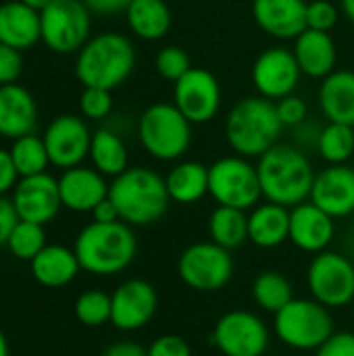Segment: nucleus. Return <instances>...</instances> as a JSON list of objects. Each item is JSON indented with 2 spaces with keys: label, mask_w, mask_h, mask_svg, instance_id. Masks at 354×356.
<instances>
[{
  "label": "nucleus",
  "mask_w": 354,
  "mask_h": 356,
  "mask_svg": "<svg viewBox=\"0 0 354 356\" xmlns=\"http://www.w3.org/2000/svg\"><path fill=\"white\" fill-rule=\"evenodd\" d=\"M255 23L277 40H296L307 29L305 0H252Z\"/></svg>",
  "instance_id": "412c9836"
},
{
  "label": "nucleus",
  "mask_w": 354,
  "mask_h": 356,
  "mask_svg": "<svg viewBox=\"0 0 354 356\" xmlns=\"http://www.w3.org/2000/svg\"><path fill=\"white\" fill-rule=\"evenodd\" d=\"M300 67L296 63V56L290 48L284 46H271L265 48L252 63L250 77L259 92V96L267 100H282L298 88L300 81Z\"/></svg>",
  "instance_id": "2eb2a0df"
},
{
  "label": "nucleus",
  "mask_w": 354,
  "mask_h": 356,
  "mask_svg": "<svg viewBox=\"0 0 354 356\" xmlns=\"http://www.w3.org/2000/svg\"><path fill=\"white\" fill-rule=\"evenodd\" d=\"M213 346L223 356H263L271 334L267 323L252 311H230L213 327Z\"/></svg>",
  "instance_id": "f8f14e48"
},
{
  "label": "nucleus",
  "mask_w": 354,
  "mask_h": 356,
  "mask_svg": "<svg viewBox=\"0 0 354 356\" xmlns=\"http://www.w3.org/2000/svg\"><path fill=\"white\" fill-rule=\"evenodd\" d=\"M173 104L192 125L211 123L221 108V83L202 67H192L173 83Z\"/></svg>",
  "instance_id": "4468645a"
},
{
  "label": "nucleus",
  "mask_w": 354,
  "mask_h": 356,
  "mask_svg": "<svg viewBox=\"0 0 354 356\" xmlns=\"http://www.w3.org/2000/svg\"><path fill=\"white\" fill-rule=\"evenodd\" d=\"M19 181V173L13 165L10 152L0 148V196H6L10 190H15Z\"/></svg>",
  "instance_id": "49530a36"
},
{
  "label": "nucleus",
  "mask_w": 354,
  "mask_h": 356,
  "mask_svg": "<svg viewBox=\"0 0 354 356\" xmlns=\"http://www.w3.org/2000/svg\"><path fill=\"white\" fill-rule=\"evenodd\" d=\"M311 298L328 309H342L354 300V263L351 257L323 250L313 257L307 269Z\"/></svg>",
  "instance_id": "9b49d317"
},
{
  "label": "nucleus",
  "mask_w": 354,
  "mask_h": 356,
  "mask_svg": "<svg viewBox=\"0 0 354 356\" xmlns=\"http://www.w3.org/2000/svg\"><path fill=\"white\" fill-rule=\"evenodd\" d=\"M0 356H8V340L2 330H0Z\"/></svg>",
  "instance_id": "864d4df0"
},
{
  "label": "nucleus",
  "mask_w": 354,
  "mask_h": 356,
  "mask_svg": "<svg viewBox=\"0 0 354 356\" xmlns=\"http://www.w3.org/2000/svg\"><path fill=\"white\" fill-rule=\"evenodd\" d=\"M38 102L33 94L21 83L0 86V138L17 140L35 134Z\"/></svg>",
  "instance_id": "4be33fe9"
},
{
  "label": "nucleus",
  "mask_w": 354,
  "mask_h": 356,
  "mask_svg": "<svg viewBox=\"0 0 354 356\" xmlns=\"http://www.w3.org/2000/svg\"><path fill=\"white\" fill-rule=\"evenodd\" d=\"M315 356H354L353 332H334L317 350Z\"/></svg>",
  "instance_id": "37998d69"
},
{
  "label": "nucleus",
  "mask_w": 354,
  "mask_h": 356,
  "mask_svg": "<svg viewBox=\"0 0 354 356\" xmlns=\"http://www.w3.org/2000/svg\"><path fill=\"white\" fill-rule=\"evenodd\" d=\"M275 106H277V115H280L284 127H292V129H294L296 125H300V123L307 121V117H309L307 102H305L300 96H294V94H290V96L277 100Z\"/></svg>",
  "instance_id": "a19ab883"
},
{
  "label": "nucleus",
  "mask_w": 354,
  "mask_h": 356,
  "mask_svg": "<svg viewBox=\"0 0 354 356\" xmlns=\"http://www.w3.org/2000/svg\"><path fill=\"white\" fill-rule=\"evenodd\" d=\"M46 246V229L40 223H31V221H21L15 225L6 248L10 250L13 257H17L19 261H33L35 254Z\"/></svg>",
  "instance_id": "f704fd0d"
},
{
  "label": "nucleus",
  "mask_w": 354,
  "mask_h": 356,
  "mask_svg": "<svg viewBox=\"0 0 354 356\" xmlns=\"http://www.w3.org/2000/svg\"><path fill=\"white\" fill-rule=\"evenodd\" d=\"M108 198L115 202L121 221L131 227L156 223L171 204L165 177L148 167H129L113 177Z\"/></svg>",
  "instance_id": "20e7f679"
},
{
  "label": "nucleus",
  "mask_w": 354,
  "mask_h": 356,
  "mask_svg": "<svg viewBox=\"0 0 354 356\" xmlns=\"http://www.w3.org/2000/svg\"><path fill=\"white\" fill-rule=\"evenodd\" d=\"M340 6H342V13H344V17L354 23V0H340Z\"/></svg>",
  "instance_id": "3c124183"
},
{
  "label": "nucleus",
  "mask_w": 354,
  "mask_h": 356,
  "mask_svg": "<svg viewBox=\"0 0 354 356\" xmlns=\"http://www.w3.org/2000/svg\"><path fill=\"white\" fill-rule=\"evenodd\" d=\"M29 267L33 280L44 288H63L71 284L81 271L75 250L58 244H46L29 263Z\"/></svg>",
  "instance_id": "bb28decb"
},
{
  "label": "nucleus",
  "mask_w": 354,
  "mask_h": 356,
  "mask_svg": "<svg viewBox=\"0 0 354 356\" xmlns=\"http://www.w3.org/2000/svg\"><path fill=\"white\" fill-rule=\"evenodd\" d=\"M92 221L98 223H113V221H121L119 211L115 207V202L106 196L100 204H96V209L92 211Z\"/></svg>",
  "instance_id": "8fccbe9b"
},
{
  "label": "nucleus",
  "mask_w": 354,
  "mask_h": 356,
  "mask_svg": "<svg viewBox=\"0 0 354 356\" xmlns=\"http://www.w3.org/2000/svg\"><path fill=\"white\" fill-rule=\"evenodd\" d=\"M332 309L315 298H292L273 315V334L294 350H317L334 334Z\"/></svg>",
  "instance_id": "0eeeda50"
},
{
  "label": "nucleus",
  "mask_w": 354,
  "mask_h": 356,
  "mask_svg": "<svg viewBox=\"0 0 354 356\" xmlns=\"http://www.w3.org/2000/svg\"><path fill=\"white\" fill-rule=\"evenodd\" d=\"M75 317L86 327H100L111 321V294L86 290L75 300Z\"/></svg>",
  "instance_id": "c9c22d12"
},
{
  "label": "nucleus",
  "mask_w": 354,
  "mask_h": 356,
  "mask_svg": "<svg viewBox=\"0 0 354 356\" xmlns=\"http://www.w3.org/2000/svg\"><path fill=\"white\" fill-rule=\"evenodd\" d=\"M340 10L332 0H311L307 2V27L319 31H332L338 25Z\"/></svg>",
  "instance_id": "58836bf2"
},
{
  "label": "nucleus",
  "mask_w": 354,
  "mask_h": 356,
  "mask_svg": "<svg viewBox=\"0 0 354 356\" xmlns=\"http://www.w3.org/2000/svg\"><path fill=\"white\" fill-rule=\"evenodd\" d=\"M17 223H19V215L13 207V200L0 196V248L8 244V238Z\"/></svg>",
  "instance_id": "a18cd8bd"
},
{
  "label": "nucleus",
  "mask_w": 354,
  "mask_h": 356,
  "mask_svg": "<svg viewBox=\"0 0 354 356\" xmlns=\"http://www.w3.org/2000/svg\"><path fill=\"white\" fill-rule=\"evenodd\" d=\"M284 123L273 100L248 96L238 100L225 117V140L244 159H259L280 142Z\"/></svg>",
  "instance_id": "39448f33"
},
{
  "label": "nucleus",
  "mask_w": 354,
  "mask_h": 356,
  "mask_svg": "<svg viewBox=\"0 0 354 356\" xmlns=\"http://www.w3.org/2000/svg\"><path fill=\"white\" fill-rule=\"evenodd\" d=\"M179 280L196 292H219L234 275L232 250L215 242H194L177 259Z\"/></svg>",
  "instance_id": "9d476101"
},
{
  "label": "nucleus",
  "mask_w": 354,
  "mask_h": 356,
  "mask_svg": "<svg viewBox=\"0 0 354 356\" xmlns=\"http://www.w3.org/2000/svg\"><path fill=\"white\" fill-rule=\"evenodd\" d=\"M23 73V54L21 50L0 42V86L17 83Z\"/></svg>",
  "instance_id": "ea45409f"
},
{
  "label": "nucleus",
  "mask_w": 354,
  "mask_h": 356,
  "mask_svg": "<svg viewBox=\"0 0 354 356\" xmlns=\"http://www.w3.org/2000/svg\"><path fill=\"white\" fill-rule=\"evenodd\" d=\"M106 177L94 167H71L58 177V192L63 207L73 213H92L108 196Z\"/></svg>",
  "instance_id": "aec40b11"
},
{
  "label": "nucleus",
  "mask_w": 354,
  "mask_h": 356,
  "mask_svg": "<svg viewBox=\"0 0 354 356\" xmlns=\"http://www.w3.org/2000/svg\"><path fill=\"white\" fill-rule=\"evenodd\" d=\"M317 152L328 165H346L354 156L353 125L328 121V125L321 127Z\"/></svg>",
  "instance_id": "72a5a7b5"
},
{
  "label": "nucleus",
  "mask_w": 354,
  "mask_h": 356,
  "mask_svg": "<svg viewBox=\"0 0 354 356\" xmlns=\"http://www.w3.org/2000/svg\"><path fill=\"white\" fill-rule=\"evenodd\" d=\"M10 200L21 221H31L40 225L50 223L63 209L58 179L52 177L48 171L19 177Z\"/></svg>",
  "instance_id": "f3484780"
},
{
  "label": "nucleus",
  "mask_w": 354,
  "mask_h": 356,
  "mask_svg": "<svg viewBox=\"0 0 354 356\" xmlns=\"http://www.w3.org/2000/svg\"><path fill=\"white\" fill-rule=\"evenodd\" d=\"M42 42L56 54H77L92 38V13L83 0H52L42 13Z\"/></svg>",
  "instance_id": "1a4fd4ad"
},
{
  "label": "nucleus",
  "mask_w": 354,
  "mask_h": 356,
  "mask_svg": "<svg viewBox=\"0 0 354 356\" xmlns=\"http://www.w3.org/2000/svg\"><path fill=\"white\" fill-rule=\"evenodd\" d=\"M319 106L330 123L354 127V71L336 69L319 83Z\"/></svg>",
  "instance_id": "393cba45"
},
{
  "label": "nucleus",
  "mask_w": 354,
  "mask_h": 356,
  "mask_svg": "<svg viewBox=\"0 0 354 356\" xmlns=\"http://www.w3.org/2000/svg\"><path fill=\"white\" fill-rule=\"evenodd\" d=\"M336 236V219L321 211L311 200L290 209V242L309 254H319L330 248Z\"/></svg>",
  "instance_id": "6ab92c4d"
},
{
  "label": "nucleus",
  "mask_w": 354,
  "mask_h": 356,
  "mask_svg": "<svg viewBox=\"0 0 354 356\" xmlns=\"http://www.w3.org/2000/svg\"><path fill=\"white\" fill-rule=\"evenodd\" d=\"M92 134L94 131L81 115L65 113L54 117L42 134L50 165L63 171L83 165V161L90 156Z\"/></svg>",
  "instance_id": "ddd939ff"
},
{
  "label": "nucleus",
  "mask_w": 354,
  "mask_h": 356,
  "mask_svg": "<svg viewBox=\"0 0 354 356\" xmlns=\"http://www.w3.org/2000/svg\"><path fill=\"white\" fill-rule=\"evenodd\" d=\"M250 294L255 305L271 315L282 311L294 298L290 280L280 271H261L252 282Z\"/></svg>",
  "instance_id": "2f4dec72"
},
{
  "label": "nucleus",
  "mask_w": 354,
  "mask_h": 356,
  "mask_svg": "<svg viewBox=\"0 0 354 356\" xmlns=\"http://www.w3.org/2000/svg\"><path fill=\"white\" fill-rule=\"evenodd\" d=\"M309 200L334 219L354 213V169L346 165H328L315 175Z\"/></svg>",
  "instance_id": "a211bd4d"
},
{
  "label": "nucleus",
  "mask_w": 354,
  "mask_h": 356,
  "mask_svg": "<svg viewBox=\"0 0 354 356\" xmlns=\"http://www.w3.org/2000/svg\"><path fill=\"white\" fill-rule=\"evenodd\" d=\"M154 69L165 81L175 83L177 79H182L192 69V60L182 46L169 44V46L159 50V54L154 58Z\"/></svg>",
  "instance_id": "e433bc0d"
},
{
  "label": "nucleus",
  "mask_w": 354,
  "mask_h": 356,
  "mask_svg": "<svg viewBox=\"0 0 354 356\" xmlns=\"http://www.w3.org/2000/svg\"><path fill=\"white\" fill-rule=\"evenodd\" d=\"M159 311V294L146 280H127L111 294V323L119 332L146 327Z\"/></svg>",
  "instance_id": "dca6fc26"
},
{
  "label": "nucleus",
  "mask_w": 354,
  "mask_h": 356,
  "mask_svg": "<svg viewBox=\"0 0 354 356\" xmlns=\"http://www.w3.org/2000/svg\"><path fill=\"white\" fill-rule=\"evenodd\" d=\"M167 192L175 204H196L209 194V167L198 161H177L165 175Z\"/></svg>",
  "instance_id": "c85d7f7f"
},
{
  "label": "nucleus",
  "mask_w": 354,
  "mask_h": 356,
  "mask_svg": "<svg viewBox=\"0 0 354 356\" xmlns=\"http://www.w3.org/2000/svg\"><path fill=\"white\" fill-rule=\"evenodd\" d=\"M348 248H351V254H354V229L351 232V238H348Z\"/></svg>",
  "instance_id": "5fc2aeb1"
},
{
  "label": "nucleus",
  "mask_w": 354,
  "mask_h": 356,
  "mask_svg": "<svg viewBox=\"0 0 354 356\" xmlns=\"http://www.w3.org/2000/svg\"><path fill=\"white\" fill-rule=\"evenodd\" d=\"M263 198L292 209L311 196L315 169L305 150L294 144H275L257 159Z\"/></svg>",
  "instance_id": "f257e3e1"
},
{
  "label": "nucleus",
  "mask_w": 354,
  "mask_h": 356,
  "mask_svg": "<svg viewBox=\"0 0 354 356\" xmlns=\"http://www.w3.org/2000/svg\"><path fill=\"white\" fill-rule=\"evenodd\" d=\"M209 238L225 250H236L248 242V215L246 211L219 207L209 217Z\"/></svg>",
  "instance_id": "7c9ffc66"
},
{
  "label": "nucleus",
  "mask_w": 354,
  "mask_h": 356,
  "mask_svg": "<svg viewBox=\"0 0 354 356\" xmlns=\"http://www.w3.org/2000/svg\"><path fill=\"white\" fill-rule=\"evenodd\" d=\"M8 152H10V159H13V165H15L19 177L46 173V169L50 165L48 150L44 146L42 136H38V134H27V136L13 140Z\"/></svg>",
  "instance_id": "473e14b6"
},
{
  "label": "nucleus",
  "mask_w": 354,
  "mask_h": 356,
  "mask_svg": "<svg viewBox=\"0 0 354 356\" xmlns=\"http://www.w3.org/2000/svg\"><path fill=\"white\" fill-rule=\"evenodd\" d=\"M148 356H192V348L186 338L177 334H165L148 346Z\"/></svg>",
  "instance_id": "79ce46f5"
},
{
  "label": "nucleus",
  "mask_w": 354,
  "mask_h": 356,
  "mask_svg": "<svg viewBox=\"0 0 354 356\" xmlns=\"http://www.w3.org/2000/svg\"><path fill=\"white\" fill-rule=\"evenodd\" d=\"M353 323H354V309H353Z\"/></svg>",
  "instance_id": "6e6d98bb"
},
{
  "label": "nucleus",
  "mask_w": 354,
  "mask_h": 356,
  "mask_svg": "<svg viewBox=\"0 0 354 356\" xmlns=\"http://www.w3.org/2000/svg\"><path fill=\"white\" fill-rule=\"evenodd\" d=\"M102 356H148V348L136 344V342H129V340H123V342H115L111 344Z\"/></svg>",
  "instance_id": "09e8293b"
},
{
  "label": "nucleus",
  "mask_w": 354,
  "mask_h": 356,
  "mask_svg": "<svg viewBox=\"0 0 354 356\" xmlns=\"http://www.w3.org/2000/svg\"><path fill=\"white\" fill-rule=\"evenodd\" d=\"M290 238V209L265 200L248 213V240L265 250L282 246Z\"/></svg>",
  "instance_id": "a878e982"
},
{
  "label": "nucleus",
  "mask_w": 354,
  "mask_h": 356,
  "mask_svg": "<svg viewBox=\"0 0 354 356\" xmlns=\"http://www.w3.org/2000/svg\"><path fill=\"white\" fill-rule=\"evenodd\" d=\"M79 113L86 121H104L113 113L111 90L83 88L79 94Z\"/></svg>",
  "instance_id": "4c0bfd02"
},
{
  "label": "nucleus",
  "mask_w": 354,
  "mask_h": 356,
  "mask_svg": "<svg viewBox=\"0 0 354 356\" xmlns=\"http://www.w3.org/2000/svg\"><path fill=\"white\" fill-rule=\"evenodd\" d=\"M73 250L81 271L106 277L125 271L134 263L138 254V238L131 225L123 221H92L77 234Z\"/></svg>",
  "instance_id": "7ed1b4c3"
},
{
  "label": "nucleus",
  "mask_w": 354,
  "mask_h": 356,
  "mask_svg": "<svg viewBox=\"0 0 354 356\" xmlns=\"http://www.w3.org/2000/svg\"><path fill=\"white\" fill-rule=\"evenodd\" d=\"M129 31L146 42L163 40L173 23L167 0H134L125 10Z\"/></svg>",
  "instance_id": "cd10ccee"
},
{
  "label": "nucleus",
  "mask_w": 354,
  "mask_h": 356,
  "mask_svg": "<svg viewBox=\"0 0 354 356\" xmlns=\"http://www.w3.org/2000/svg\"><path fill=\"white\" fill-rule=\"evenodd\" d=\"M142 148L161 163H177L192 144V123L173 102H154L138 119Z\"/></svg>",
  "instance_id": "423d86ee"
},
{
  "label": "nucleus",
  "mask_w": 354,
  "mask_h": 356,
  "mask_svg": "<svg viewBox=\"0 0 354 356\" xmlns=\"http://www.w3.org/2000/svg\"><path fill=\"white\" fill-rule=\"evenodd\" d=\"M21 2H23V4H27V6H31L33 10H40V13H42V10L52 2V0H21Z\"/></svg>",
  "instance_id": "603ef678"
},
{
  "label": "nucleus",
  "mask_w": 354,
  "mask_h": 356,
  "mask_svg": "<svg viewBox=\"0 0 354 356\" xmlns=\"http://www.w3.org/2000/svg\"><path fill=\"white\" fill-rule=\"evenodd\" d=\"M294 134V146H298L300 150H317L319 144V136H321V127L313 121H303L300 125H296L292 129Z\"/></svg>",
  "instance_id": "c03bdc74"
},
{
  "label": "nucleus",
  "mask_w": 354,
  "mask_h": 356,
  "mask_svg": "<svg viewBox=\"0 0 354 356\" xmlns=\"http://www.w3.org/2000/svg\"><path fill=\"white\" fill-rule=\"evenodd\" d=\"M0 42L21 52L42 42L40 10H33L21 0L2 2L0 4Z\"/></svg>",
  "instance_id": "b1692460"
},
{
  "label": "nucleus",
  "mask_w": 354,
  "mask_h": 356,
  "mask_svg": "<svg viewBox=\"0 0 354 356\" xmlns=\"http://www.w3.org/2000/svg\"><path fill=\"white\" fill-rule=\"evenodd\" d=\"M209 196L219 207L255 209L263 198L257 165L240 154H227L209 165Z\"/></svg>",
  "instance_id": "6e6552de"
},
{
  "label": "nucleus",
  "mask_w": 354,
  "mask_h": 356,
  "mask_svg": "<svg viewBox=\"0 0 354 356\" xmlns=\"http://www.w3.org/2000/svg\"><path fill=\"white\" fill-rule=\"evenodd\" d=\"M134 0H83V4L90 8L92 15L100 17H113L119 13H125Z\"/></svg>",
  "instance_id": "de8ad7c7"
},
{
  "label": "nucleus",
  "mask_w": 354,
  "mask_h": 356,
  "mask_svg": "<svg viewBox=\"0 0 354 356\" xmlns=\"http://www.w3.org/2000/svg\"><path fill=\"white\" fill-rule=\"evenodd\" d=\"M92 167L104 177H117L129 169V152L123 138L111 127H98L92 134L90 156Z\"/></svg>",
  "instance_id": "c756f323"
},
{
  "label": "nucleus",
  "mask_w": 354,
  "mask_h": 356,
  "mask_svg": "<svg viewBox=\"0 0 354 356\" xmlns=\"http://www.w3.org/2000/svg\"><path fill=\"white\" fill-rule=\"evenodd\" d=\"M296 63L303 71V75L311 79H323L330 73L336 71L338 63V48L330 31L319 29H305L296 40L292 48Z\"/></svg>",
  "instance_id": "5701e85b"
},
{
  "label": "nucleus",
  "mask_w": 354,
  "mask_h": 356,
  "mask_svg": "<svg viewBox=\"0 0 354 356\" xmlns=\"http://www.w3.org/2000/svg\"><path fill=\"white\" fill-rule=\"evenodd\" d=\"M136 69V48L119 31L92 35L75 54V77L83 88L115 90L123 86Z\"/></svg>",
  "instance_id": "f03ea898"
}]
</instances>
